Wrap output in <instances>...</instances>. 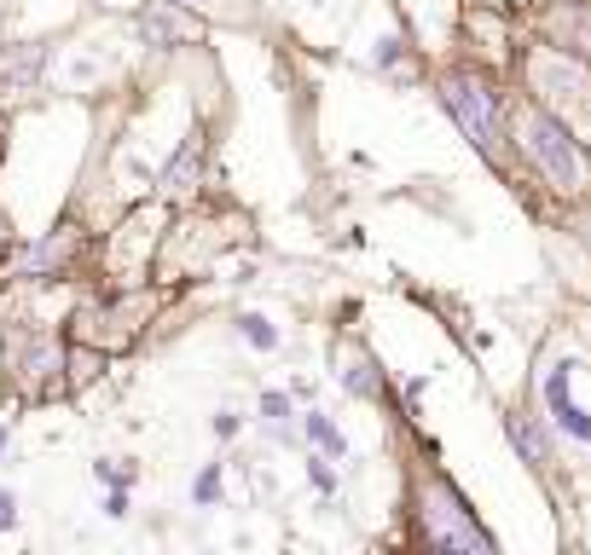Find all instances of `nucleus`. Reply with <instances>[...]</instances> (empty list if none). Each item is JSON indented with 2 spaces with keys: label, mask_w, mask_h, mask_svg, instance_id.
Instances as JSON below:
<instances>
[{
  "label": "nucleus",
  "mask_w": 591,
  "mask_h": 555,
  "mask_svg": "<svg viewBox=\"0 0 591 555\" xmlns=\"http://www.w3.org/2000/svg\"><path fill=\"white\" fill-rule=\"evenodd\" d=\"M58 370H65V347L47 331H30V324L0 331V400H47L58 388Z\"/></svg>",
  "instance_id": "nucleus-1"
},
{
  "label": "nucleus",
  "mask_w": 591,
  "mask_h": 555,
  "mask_svg": "<svg viewBox=\"0 0 591 555\" xmlns=\"http://www.w3.org/2000/svg\"><path fill=\"white\" fill-rule=\"evenodd\" d=\"M522 146H527V157L539 162L545 174H552L562 192H575V185H586V157H580V146L568 139V128L562 122H552L545 111H522Z\"/></svg>",
  "instance_id": "nucleus-2"
},
{
  "label": "nucleus",
  "mask_w": 591,
  "mask_h": 555,
  "mask_svg": "<svg viewBox=\"0 0 591 555\" xmlns=\"http://www.w3.org/2000/svg\"><path fill=\"white\" fill-rule=\"evenodd\" d=\"M446 111H453L458 116V128L464 134H470L476 139V146L487 151V157H493L499 151V128H493V99H487V88H481V81H470V76H453V81H446Z\"/></svg>",
  "instance_id": "nucleus-3"
},
{
  "label": "nucleus",
  "mask_w": 591,
  "mask_h": 555,
  "mask_svg": "<svg viewBox=\"0 0 591 555\" xmlns=\"http://www.w3.org/2000/svg\"><path fill=\"white\" fill-rule=\"evenodd\" d=\"M139 35H146L151 47H192L203 35V24L186 12V0H151V7L139 12Z\"/></svg>",
  "instance_id": "nucleus-4"
},
{
  "label": "nucleus",
  "mask_w": 591,
  "mask_h": 555,
  "mask_svg": "<svg viewBox=\"0 0 591 555\" xmlns=\"http://www.w3.org/2000/svg\"><path fill=\"white\" fill-rule=\"evenodd\" d=\"M70 255H76V232H70V226H58V232H47L24 261H18V278H53Z\"/></svg>",
  "instance_id": "nucleus-5"
},
{
  "label": "nucleus",
  "mask_w": 591,
  "mask_h": 555,
  "mask_svg": "<svg viewBox=\"0 0 591 555\" xmlns=\"http://www.w3.org/2000/svg\"><path fill=\"white\" fill-rule=\"evenodd\" d=\"M545 405H552V417L562 435H575V440H591V417L568 400V365H557L552 377H545Z\"/></svg>",
  "instance_id": "nucleus-6"
},
{
  "label": "nucleus",
  "mask_w": 591,
  "mask_h": 555,
  "mask_svg": "<svg viewBox=\"0 0 591 555\" xmlns=\"http://www.w3.org/2000/svg\"><path fill=\"white\" fill-rule=\"evenodd\" d=\"M41 65H47V47H12V53H0V81L30 88V81L41 76Z\"/></svg>",
  "instance_id": "nucleus-7"
},
{
  "label": "nucleus",
  "mask_w": 591,
  "mask_h": 555,
  "mask_svg": "<svg viewBox=\"0 0 591 555\" xmlns=\"http://www.w3.org/2000/svg\"><path fill=\"white\" fill-rule=\"evenodd\" d=\"M197 157H203V139L192 134L186 146H180V157L169 162V169H162V185H169V192H192V174H197Z\"/></svg>",
  "instance_id": "nucleus-8"
},
{
  "label": "nucleus",
  "mask_w": 591,
  "mask_h": 555,
  "mask_svg": "<svg viewBox=\"0 0 591 555\" xmlns=\"http://www.w3.org/2000/svg\"><path fill=\"white\" fill-rule=\"evenodd\" d=\"M302 428H308V440L325 451V458H342V451H349V440H342V428H337L331 417H319V411H308V417H302Z\"/></svg>",
  "instance_id": "nucleus-9"
},
{
  "label": "nucleus",
  "mask_w": 591,
  "mask_h": 555,
  "mask_svg": "<svg viewBox=\"0 0 591 555\" xmlns=\"http://www.w3.org/2000/svg\"><path fill=\"white\" fill-rule=\"evenodd\" d=\"M539 81H545V88H552V93H591V76L586 70H562L557 65V58H545V65H539Z\"/></svg>",
  "instance_id": "nucleus-10"
},
{
  "label": "nucleus",
  "mask_w": 591,
  "mask_h": 555,
  "mask_svg": "<svg viewBox=\"0 0 591 555\" xmlns=\"http://www.w3.org/2000/svg\"><path fill=\"white\" fill-rule=\"evenodd\" d=\"M238 336L250 342V347H279V331H273L261 313H243V319H238Z\"/></svg>",
  "instance_id": "nucleus-11"
},
{
  "label": "nucleus",
  "mask_w": 591,
  "mask_h": 555,
  "mask_svg": "<svg viewBox=\"0 0 591 555\" xmlns=\"http://www.w3.org/2000/svg\"><path fill=\"white\" fill-rule=\"evenodd\" d=\"M192 498H197V504H215V498H220V463H209V469L192 481Z\"/></svg>",
  "instance_id": "nucleus-12"
},
{
  "label": "nucleus",
  "mask_w": 591,
  "mask_h": 555,
  "mask_svg": "<svg viewBox=\"0 0 591 555\" xmlns=\"http://www.w3.org/2000/svg\"><path fill=\"white\" fill-rule=\"evenodd\" d=\"M12 527H18V492L0 486V532H12Z\"/></svg>",
  "instance_id": "nucleus-13"
},
{
  "label": "nucleus",
  "mask_w": 591,
  "mask_h": 555,
  "mask_svg": "<svg viewBox=\"0 0 591 555\" xmlns=\"http://www.w3.org/2000/svg\"><path fill=\"white\" fill-rule=\"evenodd\" d=\"M93 475L105 481V486H134V469H122V463H99Z\"/></svg>",
  "instance_id": "nucleus-14"
},
{
  "label": "nucleus",
  "mask_w": 591,
  "mask_h": 555,
  "mask_svg": "<svg viewBox=\"0 0 591 555\" xmlns=\"http://www.w3.org/2000/svg\"><path fill=\"white\" fill-rule=\"evenodd\" d=\"M261 417L284 423V417H291V400H284V394H261Z\"/></svg>",
  "instance_id": "nucleus-15"
},
{
  "label": "nucleus",
  "mask_w": 591,
  "mask_h": 555,
  "mask_svg": "<svg viewBox=\"0 0 591 555\" xmlns=\"http://www.w3.org/2000/svg\"><path fill=\"white\" fill-rule=\"evenodd\" d=\"M105 516H111V521L128 516V498H122V492H111V498H105Z\"/></svg>",
  "instance_id": "nucleus-16"
},
{
  "label": "nucleus",
  "mask_w": 591,
  "mask_h": 555,
  "mask_svg": "<svg viewBox=\"0 0 591 555\" xmlns=\"http://www.w3.org/2000/svg\"><path fill=\"white\" fill-rule=\"evenodd\" d=\"M215 435L232 440V435H238V417H227V411H220V417H215Z\"/></svg>",
  "instance_id": "nucleus-17"
},
{
  "label": "nucleus",
  "mask_w": 591,
  "mask_h": 555,
  "mask_svg": "<svg viewBox=\"0 0 591 555\" xmlns=\"http://www.w3.org/2000/svg\"><path fill=\"white\" fill-rule=\"evenodd\" d=\"M7 243H12V232H7V215H0V255H7Z\"/></svg>",
  "instance_id": "nucleus-18"
},
{
  "label": "nucleus",
  "mask_w": 591,
  "mask_h": 555,
  "mask_svg": "<svg viewBox=\"0 0 591 555\" xmlns=\"http://www.w3.org/2000/svg\"><path fill=\"white\" fill-rule=\"evenodd\" d=\"M186 7H215V0H186Z\"/></svg>",
  "instance_id": "nucleus-19"
},
{
  "label": "nucleus",
  "mask_w": 591,
  "mask_h": 555,
  "mask_svg": "<svg viewBox=\"0 0 591 555\" xmlns=\"http://www.w3.org/2000/svg\"><path fill=\"white\" fill-rule=\"evenodd\" d=\"M0 446H7V423H0Z\"/></svg>",
  "instance_id": "nucleus-20"
}]
</instances>
